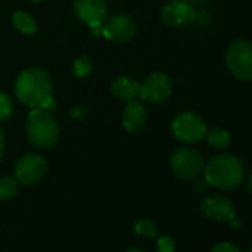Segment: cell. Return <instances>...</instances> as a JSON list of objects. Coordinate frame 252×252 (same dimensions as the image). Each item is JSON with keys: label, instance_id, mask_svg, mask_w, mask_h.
<instances>
[{"label": "cell", "instance_id": "obj_1", "mask_svg": "<svg viewBox=\"0 0 252 252\" xmlns=\"http://www.w3.org/2000/svg\"><path fill=\"white\" fill-rule=\"evenodd\" d=\"M52 92L54 89L49 74L37 67L21 71L15 82V95L29 108L42 107L49 98H52Z\"/></svg>", "mask_w": 252, "mask_h": 252}, {"label": "cell", "instance_id": "obj_2", "mask_svg": "<svg viewBox=\"0 0 252 252\" xmlns=\"http://www.w3.org/2000/svg\"><path fill=\"white\" fill-rule=\"evenodd\" d=\"M203 171L208 184L221 190H234L243 183L245 178V166L242 160L228 153L214 156L206 163Z\"/></svg>", "mask_w": 252, "mask_h": 252}, {"label": "cell", "instance_id": "obj_3", "mask_svg": "<svg viewBox=\"0 0 252 252\" xmlns=\"http://www.w3.org/2000/svg\"><path fill=\"white\" fill-rule=\"evenodd\" d=\"M26 132L34 147L51 149L60 140V125L51 111L40 107L32 108L26 123Z\"/></svg>", "mask_w": 252, "mask_h": 252}, {"label": "cell", "instance_id": "obj_4", "mask_svg": "<svg viewBox=\"0 0 252 252\" xmlns=\"http://www.w3.org/2000/svg\"><path fill=\"white\" fill-rule=\"evenodd\" d=\"M172 134L177 140L187 144H194L206 137L208 126L202 116L193 111H184L174 117L171 123Z\"/></svg>", "mask_w": 252, "mask_h": 252}, {"label": "cell", "instance_id": "obj_5", "mask_svg": "<svg viewBox=\"0 0 252 252\" xmlns=\"http://www.w3.org/2000/svg\"><path fill=\"white\" fill-rule=\"evenodd\" d=\"M169 163L172 172L181 180H194L205 168L202 153L191 147H180L174 150Z\"/></svg>", "mask_w": 252, "mask_h": 252}, {"label": "cell", "instance_id": "obj_6", "mask_svg": "<svg viewBox=\"0 0 252 252\" xmlns=\"http://www.w3.org/2000/svg\"><path fill=\"white\" fill-rule=\"evenodd\" d=\"M225 63L230 73L242 80H252V45L246 40L231 43L225 54Z\"/></svg>", "mask_w": 252, "mask_h": 252}, {"label": "cell", "instance_id": "obj_7", "mask_svg": "<svg viewBox=\"0 0 252 252\" xmlns=\"http://www.w3.org/2000/svg\"><path fill=\"white\" fill-rule=\"evenodd\" d=\"M48 172V162L43 156L30 153L23 156L14 168V177L23 186L39 183Z\"/></svg>", "mask_w": 252, "mask_h": 252}, {"label": "cell", "instance_id": "obj_8", "mask_svg": "<svg viewBox=\"0 0 252 252\" xmlns=\"http://www.w3.org/2000/svg\"><path fill=\"white\" fill-rule=\"evenodd\" d=\"M172 94V80L168 74L156 71L152 73L143 83H140V98L149 104H162Z\"/></svg>", "mask_w": 252, "mask_h": 252}, {"label": "cell", "instance_id": "obj_9", "mask_svg": "<svg viewBox=\"0 0 252 252\" xmlns=\"http://www.w3.org/2000/svg\"><path fill=\"white\" fill-rule=\"evenodd\" d=\"M102 36L113 42H129L137 34V24L128 15L108 17L101 26Z\"/></svg>", "mask_w": 252, "mask_h": 252}, {"label": "cell", "instance_id": "obj_10", "mask_svg": "<svg viewBox=\"0 0 252 252\" xmlns=\"http://www.w3.org/2000/svg\"><path fill=\"white\" fill-rule=\"evenodd\" d=\"M74 12L91 29L101 27L108 18V5L105 0H76Z\"/></svg>", "mask_w": 252, "mask_h": 252}, {"label": "cell", "instance_id": "obj_11", "mask_svg": "<svg viewBox=\"0 0 252 252\" xmlns=\"http://www.w3.org/2000/svg\"><path fill=\"white\" fill-rule=\"evenodd\" d=\"M196 11L186 0H169L162 6V21L169 27H184L194 21Z\"/></svg>", "mask_w": 252, "mask_h": 252}, {"label": "cell", "instance_id": "obj_12", "mask_svg": "<svg viewBox=\"0 0 252 252\" xmlns=\"http://www.w3.org/2000/svg\"><path fill=\"white\" fill-rule=\"evenodd\" d=\"M200 209L208 218L220 222H230L236 217L234 203L228 197L221 194L206 196L200 203Z\"/></svg>", "mask_w": 252, "mask_h": 252}, {"label": "cell", "instance_id": "obj_13", "mask_svg": "<svg viewBox=\"0 0 252 252\" xmlns=\"http://www.w3.org/2000/svg\"><path fill=\"white\" fill-rule=\"evenodd\" d=\"M146 122H147V110H146V107L137 99L128 101V104H126V107L123 110V114H122L123 128L128 132L135 134V132H140L144 128Z\"/></svg>", "mask_w": 252, "mask_h": 252}, {"label": "cell", "instance_id": "obj_14", "mask_svg": "<svg viewBox=\"0 0 252 252\" xmlns=\"http://www.w3.org/2000/svg\"><path fill=\"white\" fill-rule=\"evenodd\" d=\"M111 92L119 99L132 101L140 95V83L129 76H120L111 83Z\"/></svg>", "mask_w": 252, "mask_h": 252}, {"label": "cell", "instance_id": "obj_15", "mask_svg": "<svg viewBox=\"0 0 252 252\" xmlns=\"http://www.w3.org/2000/svg\"><path fill=\"white\" fill-rule=\"evenodd\" d=\"M12 23H14L15 29L23 34L30 36L37 32V23L34 21V18L32 15H29L24 11H17L12 17Z\"/></svg>", "mask_w": 252, "mask_h": 252}, {"label": "cell", "instance_id": "obj_16", "mask_svg": "<svg viewBox=\"0 0 252 252\" xmlns=\"http://www.w3.org/2000/svg\"><path fill=\"white\" fill-rule=\"evenodd\" d=\"M206 141L214 149H227L231 143V137L224 128H212L206 132Z\"/></svg>", "mask_w": 252, "mask_h": 252}, {"label": "cell", "instance_id": "obj_17", "mask_svg": "<svg viewBox=\"0 0 252 252\" xmlns=\"http://www.w3.org/2000/svg\"><path fill=\"white\" fill-rule=\"evenodd\" d=\"M20 183L15 177H2L0 178V202H8L18 194Z\"/></svg>", "mask_w": 252, "mask_h": 252}, {"label": "cell", "instance_id": "obj_18", "mask_svg": "<svg viewBox=\"0 0 252 252\" xmlns=\"http://www.w3.org/2000/svg\"><path fill=\"white\" fill-rule=\"evenodd\" d=\"M94 70V63H92V58L88 57V55H82L79 57L74 64H73V73L76 77L79 79H85L88 77Z\"/></svg>", "mask_w": 252, "mask_h": 252}, {"label": "cell", "instance_id": "obj_19", "mask_svg": "<svg viewBox=\"0 0 252 252\" xmlns=\"http://www.w3.org/2000/svg\"><path fill=\"white\" fill-rule=\"evenodd\" d=\"M14 114V101L12 98L5 94L0 92V123L9 120Z\"/></svg>", "mask_w": 252, "mask_h": 252}, {"label": "cell", "instance_id": "obj_20", "mask_svg": "<svg viewBox=\"0 0 252 252\" xmlns=\"http://www.w3.org/2000/svg\"><path fill=\"white\" fill-rule=\"evenodd\" d=\"M135 231L140 236H146V237H155L158 234V224L150 220V218H143L135 224Z\"/></svg>", "mask_w": 252, "mask_h": 252}, {"label": "cell", "instance_id": "obj_21", "mask_svg": "<svg viewBox=\"0 0 252 252\" xmlns=\"http://www.w3.org/2000/svg\"><path fill=\"white\" fill-rule=\"evenodd\" d=\"M158 251L159 252H175V242L169 236H163L158 239Z\"/></svg>", "mask_w": 252, "mask_h": 252}, {"label": "cell", "instance_id": "obj_22", "mask_svg": "<svg viewBox=\"0 0 252 252\" xmlns=\"http://www.w3.org/2000/svg\"><path fill=\"white\" fill-rule=\"evenodd\" d=\"M211 252H240L239 248H236L233 243L230 242H222V243H218L212 248Z\"/></svg>", "mask_w": 252, "mask_h": 252}, {"label": "cell", "instance_id": "obj_23", "mask_svg": "<svg viewBox=\"0 0 252 252\" xmlns=\"http://www.w3.org/2000/svg\"><path fill=\"white\" fill-rule=\"evenodd\" d=\"M85 113H86V108H85V107H74V108L71 110L70 116H71L73 119H76V120H80V119L85 116Z\"/></svg>", "mask_w": 252, "mask_h": 252}, {"label": "cell", "instance_id": "obj_24", "mask_svg": "<svg viewBox=\"0 0 252 252\" xmlns=\"http://www.w3.org/2000/svg\"><path fill=\"white\" fill-rule=\"evenodd\" d=\"M40 108H45V110H48V111H51V113H54L55 111V108H57V102H55V99H54V96L52 98H49Z\"/></svg>", "mask_w": 252, "mask_h": 252}, {"label": "cell", "instance_id": "obj_25", "mask_svg": "<svg viewBox=\"0 0 252 252\" xmlns=\"http://www.w3.org/2000/svg\"><path fill=\"white\" fill-rule=\"evenodd\" d=\"M5 147H6L5 135H3L2 129H0V160H2V159H3V156H5Z\"/></svg>", "mask_w": 252, "mask_h": 252}, {"label": "cell", "instance_id": "obj_26", "mask_svg": "<svg viewBox=\"0 0 252 252\" xmlns=\"http://www.w3.org/2000/svg\"><path fill=\"white\" fill-rule=\"evenodd\" d=\"M208 186H209V184H208L206 180H197V181L194 183V190H196V191H203Z\"/></svg>", "mask_w": 252, "mask_h": 252}, {"label": "cell", "instance_id": "obj_27", "mask_svg": "<svg viewBox=\"0 0 252 252\" xmlns=\"http://www.w3.org/2000/svg\"><path fill=\"white\" fill-rule=\"evenodd\" d=\"M246 187H248V190L252 193V169H251V172H249V175H248V180H246Z\"/></svg>", "mask_w": 252, "mask_h": 252}, {"label": "cell", "instance_id": "obj_28", "mask_svg": "<svg viewBox=\"0 0 252 252\" xmlns=\"http://www.w3.org/2000/svg\"><path fill=\"white\" fill-rule=\"evenodd\" d=\"M186 2L190 3L191 6H193V5H197V6H199V5H203V3L206 2V0H186Z\"/></svg>", "mask_w": 252, "mask_h": 252}, {"label": "cell", "instance_id": "obj_29", "mask_svg": "<svg viewBox=\"0 0 252 252\" xmlns=\"http://www.w3.org/2000/svg\"><path fill=\"white\" fill-rule=\"evenodd\" d=\"M230 224H231V227H233V228H239V227H240V221H239L236 217L230 221Z\"/></svg>", "mask_w": 252, "mask_h": 252}, {"label": "cell", "instance_id": "obj_30", "mask_svg": "<svg viewBox=\"0 0 252 252\" xmlns=\"http://www.w3.org/2000/svg\"><path fill=\"white\" fill-rule=\"evenodd\" d=\"M125 252H144L143 249H138V248H128Z\"/></svg>", "mask_w": 252, "mask_h": 252}, {"label": "cell", "instance_id": "obj_31", "mask_svg": "<svg viewBox=\"0 0 252 252\" xmlns=\"http://www.w3.org/2000/svg\"><path fill=\"white\" fill-rule=\"evenodd\" d=\"M32 3H40V2H43V0H30Z\"/></svg>", "mask_w": 252, "mask_h": 252}, {"label": "cell", "instance_id": "obj_32", "mask_svg": "<svg viewBox=\"0 0 252 252\" xmlns=\"http://www.w3.org/2000/svg\"><path fill=\"white\" fill-rule=\"evenodd\" d=\"M246 252H252V248H251V249H248V251H246Z\"/></svg>", "mask_w": 252, "mask_h": 252}]
</instances>
